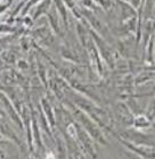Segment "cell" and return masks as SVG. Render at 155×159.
<instances>
[{
    "label": "cell",
    "instance_id": "6da1fadb",
    "mask_svg": "<svg viewBox=\"0 0 155 159\" xmlns=\"http://www.w3.org/2000/svg\"><path fill=\"white\" fill-rule=\"evenodd\" d=\"M136 119L140 120V123H139V122H135V125L137 126V127H146V126H148L149 122L144 116H139V117H137Z\"/></svg>",
    "mask_w": 155,
    "mask_h": 159
}]
</instances>
